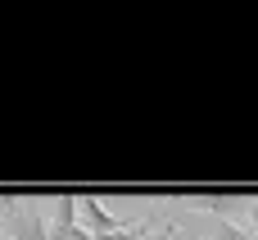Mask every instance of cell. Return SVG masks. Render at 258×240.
<instances>
[{
	"label": "cell",
	"mask_w": 258,
	"mask_h": 240,
	"mask_svg": "<svg viewBox=\"0 0 258 240\" xmlns=\"http://www.w3.org/2000/svg\"><path fill=\"white\" fill-rule=\"evenodd\" d=\"M0 240H50V222L27 200H0Z\"/></svg>",
	"instance_id": "cell-1"
},
{
	"label": "cell",
	"mask_w": 258,
	"mask_h": 240,
	"mask_svg": "<svg viewBox=\"0 0 258 240\" xmlns=\"http://www.w3.org/2000/svg\"><path fill=\"white\" fill-rule=\"evenodd\" d=\"M77 218H82V227H86L95 240H100V236H113V231L122 227V222L104 209V200H95V195H82V200H77Z\"/></svg>",
	"instance_id": "cell-2"
},
{
	"label": "cell",
	"mask_w": 258,
	"mask_h": 240,
	"mask_svg": "<svg viewBox=\"0 0 258 240\" xmlns=\"http://www.w3.org/2000/svg\"><path fill=\"white\" fill-rule=\"evenodd\" d=\"M68 227H82L77 222V195H59L54 209H50V236L54 231H68Z\"/></svg>",
	"instance_id": "cell-3"
},
{
	"label": "cell",
	"mask_w": 258,
	"mask_h": 240,
	"mask_svg": "<svg viewBox=\"0 0 258 240\" xmlns=\"http://www.w3.org/2000/svg\"><path fill=\"white\" fill-rule=\"evenodd\" d=\"M213 240H254V231H249V227H240V222H227V218H218Z\"/></svg>",
	"instance_id": "cell-4"
},
{
	"label": "cell",
	"mask_w": 258,
	"mask_h": 240,
	"mask_svg": "<svg viewBox=\"0 0 258 240\" xmlns=\"http://www.w3.org/2000/svg\"><path fill=\"white\" fill-rule=\"evenodd\" d=\"M168 236H172V227H159V231H150V227H145V236H141V240H168Z\"/></svg>",
	"instance_id": "cell-5"
},
{
	"label": "cell",
	"mask_w": 258,
	"mask_h": 240,
	"mask_svg": "<svg viewBox=\"0 0 258 240\" xmlns=\"http://www.w3.org/2000/svg\"><path fill=\"white\" fill-rule=\"evenodd\" d=\"M249 231H254V240H258V200L249 204Z\"/></svg>",
	"instance_id": "cell-6"
}]
</instances>
